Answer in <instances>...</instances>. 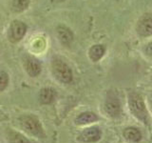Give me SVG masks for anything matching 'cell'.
<instances>
[{"instance_id": "obj_1", "label": "cell", "mask_w": 152, "mask_h": 143, "mask_svg": "<svg viewBox=\"0 0 152 143\" xmlns=\"http://www.w3.org/2000/svg\"><path fill=\"white\" fill-rule=\"evenodd\" d=\"M126 99L131 116L149 131H152V118L144 95L137 91H128Z\"/></svg>"}, {"instance_id": "obj_2", "label": "cell", "mask_w": 152, "mask_h": 143, "mask_svg": "<svg viewBox=\"0 0 152 143\" xmlns=\"http://www.w3.org/2000/svg\"><path fill=\"white\" fill-rule=\"evenodd\" d=\"M104 110L106 114L111 118H120L123 114V107L121 100L117 94L110 91L107 94L104 102Z\"/></svg>"}, {"instance_id": "obj_3", "label": "cell", "mask_w": 152, "mask_h": 143, "mask_svg": "<svg viewBox=\"0 0 152 143\" xmlns=\"http://www.w3.org/2000/svg\"><path fill=\"white\" fill-rule=\"evenodd\" d=\"M19 123L24 131L31 133L32 136L38 137L44 136V132H43L42 125L35 116L32 114H24V116L19 117Z\"/></svg>"}, {"instance_id": "obj_4", "label": "cell", "mask_w": 152, "mask_h": 143, "mask_svg": "<svg viewBox=\"0 0 152 143\" xmlns=\"http://www.w3.org/2000/svg\"><path fill=\"white\" fill-rule=\"evenodd\" d=\"M135 32L142 38L152 36V13H145L141 15L136 22Z\"/></svg>"}, {"instance_id": "obj_5", "label": "cell", "mask_w": 152, "mask_h": 143, "mask_svg": "<svg viewBox=\"0 0 152 143\" xmlns=\"http://www.w3.org/2000/svg\"><path fill=\"white\" fill-rule=\"evenodd\" d=\"M52 72L55 77L63 83H69L72 81V72L64 61L54 59L52 62Z\"/></svg>"}, {"instance_id": "obj_6", "label": "cell", "mask_w": 152, "mask_h": 143, "mask_svg": "<svg viewBox=\"0 0 152 143\" xmlns=\"http://www.w3.org/2000/svg\"><path fill=\"white\" fill-rule=\"evenodd\" d=\"M102 138V130L97 126L85 129L78 136V140L83 143H95Z\"/></svg>"}, {"instance_id": "obj_7", "label": "cell", "mask_w": 152, "mask_h": 143, "mask_svg": "<svg viewBox=\"0 0 152 143\" xmlns=\"http://www.w3.org/2000/svg\"><path fill=\"white\" fill-rule=\"evenodd\" d=\"M27 31V26L25 25V23H23L21 21L14 20L12 22L11 26L9 29V39L11 42H18L20 41L23 36L25 35Z\"/></svg>"}, {"instance_id": "obj_8", "label": "cell", "mask_w": 152, "mask_h": 143, "mask_svg": "<svg viewBox=\"0 0 152 143\" xmlns=\"http://www.w3.org/2000/svg\"><path fill=\"white\" fill-rule=\"evenodd\" d=\"M124 138L129 143H138L142 139V133L140 129L136 127H126L123 131Z\"/></svg>"}, {"instance_id": "obj_9", "label": "cell", "mask_w": 152, "mask_h": 143, "mask_svg": "<svg viewBox=\"0 0 152 143\" xmlns=\"http://www.w3.org/2000/svg\"><path fill=\"white\" fill-rule=\"evenodd\" d=\"M99 119L96 114L92 112H84L81 113L79 116L75 118V123L77 125H88V124L96 122Z\"/></svg>"}, {"instance_id": "obj_10", "label": "cell", "mask_w": 152, "mask_h": 143, "mask_svg": "<svg viewBox=\"0 0 152 143\" xmlns=\"http://www.w3.org/2000/svg\"><path fill=\"white\" fill-rule=\"evenodd\" d=\"M25 67L27 73L32 77L37 76L41 72V65L36 59L32 57H28V59L25 61Z\"/></svg>"}, {"instance_id": "obj_11", "label": "cell", "mask_w": 152, "mask_h": 143, "mask_svg": "<svg viewBox=\"0 0 152 143\" xmlns=\"http://www.w3.org/2000/svg\"><path fill=\"white\" fill-rule=\"evenodd\" d=\"M57 33H58L60 41L64 45H69L73 40V33L69 28L65 26H59L57 28Z\"/></svg>"}, {"instance_id": "obj_12", "label": "cell", "mask_w": 152, "mask_h": 143, "mask_svg": "<svg viewBox=\"0 0 152 143\" xmlns=\"http://www.w3.org/2000/svg\"><path fill=\"white\" fill-rule=\"evenodd\" d=\"M104 52H106V47L102 44H96V45H93L89 49L88 56H89V58L91 59V61L97 62L104 55Z\"/></svg>"}, {"instance_id": "obj_13", "label": "cell", "mask_w": 152, "mask_h": 143, "mask_svg": "<svg viewBox=\"0 0 152 143\" xmlns=\"http://www.w3.org/2000/svg\"><path fill=\"white\" fill-rule=\"evenodd\" d=\"M55 92L50 88H45L41 90L39 94V100L42 104H50L55 99Z\"/></svg>"}, {"instance_id": "obj_14", "label": "cell", "mask_w": 152, "mask_h": 143, "mask_svg": "<svg viewBox=\"0 0 152 143\" xmlns=\"http://www.w3.org/2000/svg\"><path fill=\"white\" fill-rule=\"evenodd\" d=\"M7 136H8L10 143H30V141H28L23 135H21L20 133L12 131V130L8 131Z\"/></svg>"}, {"instance_id": "obj_15", "label": "cell", "mask_w": 152, "mask_h": 143, "mask_svg": "<svg viewBox=\"0 0 152 143\" xmlns=\"http://www.w3.org/2000/svg\"><path fill=\"white\" fill-rule=\"evenodd\" d=\"M30 0H12V9L16 13H21L28 8Z\"/></svg>"}, {"instance_id": "obj_16", "label": "cell", "mask_w": 152, "mask_h": 143, "mask_svg": "<svg viewBox=\"0 0 152 143\" xmlns=\"http://www.w3.org/2000/svg\"><path fill=\"white\" fill-rule=\"evenodd\" d=\"M142 52L147 59L152 60V40L146 42L145 44L142 47Z\"/></svg>"}, {"instance_id": "obj_17", "label": "cell", "mask_w": 152, "mask_h": 143, "mask_svg": "<svg viewBox=\"0 0 152 143\" xmlns=\"http://www.w3.org/2000/svg\"><path fill=\"white\" fill-rule=\"evenodd\" d=\"M9 83L8 74L5 72H0V92L7 88Z\"/></svg>"}, {"instance_id": "obj_18", "label": "cell", "mask_w": 152, "mask_h": 143, "mask_svg": "<svg viewBox=\"0 0 152 143\" xmlns=\"http://www.w3.org/2000/svg\"><path fill=\"white\" fill-rule=\"evenodd\" d=\"M145 101H146L147 108H148V110H149L150 116H151V118H152V91H150L149 93H147Z\"/></svg>"}, {"instance_id": "obj_19", "label": "cell", "mask_w": 152, "mask_h": 143, "mask_svg": "<svg viewBox=\"0 0 152 143\" xmlns=\"http://www.w3.org/2000/svg\"><path fill=\"white\" fill-rule=\"evenodd\" d=\"M150 79H151V81H152V74H151V75H150Z\"/></svg>"}, {"instance_id": "obj_20", "label": "cell", "mask_w": 152, "mask_h": 143, "mask_svg": "<svg viewBox=\"0 0 152 143\" xmlns=\"http://www.w3.org/2000/svg\"><path fill=\"white\" fill-rule=\"evenodd\" d=\"M150 143H151V142H150Z\"/></svg>"}]
</instances>
